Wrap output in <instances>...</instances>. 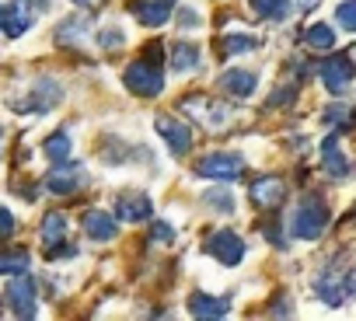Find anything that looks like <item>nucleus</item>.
Returning <instances> with one entry per match:
<instances>
[{
    "mask_svg": "<svg viewBox=\"0 0 356 321\" xmlns=\"http://www.w3.org/2000/svg\"><path fill=\"white\" fill-rule=\"evenodd\" d=\"M29 265H32V258H29V252H22V248H15V252H8L4 258H0V272H4V276L29 272Z\"/></svg>",
    "mask_w": 356,
    "mask_h": 321,
    "instance_id": "obj_21",
    "label": "nucleus"
},
{
    "mask_svg": "<svg viewBox=\"0 0 356 321\" xmlns=\"http://www.w3.org/2000/svg\"><path fill=\"white\" fill-rule=\"evenodd\" d=\"M0 18H4V32L11 39H18L22 32L32 28V15H29V4H22V0H8L4 11H0Z\"/></svg>",
    "mask_w": 356,
    "mask_h": 321,
    "instance_id": "obj_12",
    "label": "nucleus"
},
{
    "mask_svg": "<svg viewBox=\"0 0 356 321\" xmlns=\"http://www.w3.org/2000/svg\"><path fill=\"white\" fill-rule=\"evenodd\" d=\"M46 154H49L53 160H67V154H70V136H67V133H53V136L46 140Z\"/></svg>",
    "mask_w": 356,
    "mask_h": 321,
    "instance_id": "obj_25",
    "label": "nucleus"
},
{
    "mask_svg": "<svg viewBox=\"0 0 356 321\" xmlns=\"http://www.w3.org/2000/svg\"><path fill=\"white\" fill-rule=\"evenodd\" d=\"M178 22H182V28L189 32L193 25H200V15H196L193 8H182V15H178Z\"/></svg>",
    "mask_w": 356,
    "mask_h": 321,
    "instance_id": "obj_32",
    "label": "nucleus"
},
{
    "mask_svg": "<svg viewBox=\"0 0 356 321\" xmlns=\"http://www.w3.org/2000/svg\"><path fill=\"white\" fill-rule=\"evenodd\" d=\"M115 217L122 224H143V220H150V199L143 192H122L115 203Z\"/></svg>",
    "mask_w": 356,
    "mask_h": 321,
    "instance_id": "obj_10",
    "label": "nucleus"
},
{
    "mask_svg": "<svg viewBox=\"0 0 356 321\" xmlns=\"http://www.w3.org/2000/svg\"><path fill=\"white\" fill-rule=\"evenodd\" d=\"M248 196H252V203H255V206H280V203H283V182H280V179H273V175L255 179V182H252V189H248Z\"/></svg>",
    "mask_w": 356,
    "mask_h": 321,
    "instance_id": "obj_13",
    "label": "nucleus"
},
{
    "mask_svg": "<svg viewBox=\"0 0 356 321\" xmlns=\"http://www.w3.org/2000/svg\"><path fill=\"white\" fill-rule=\"evenodd\" d=\"M115 220L119 217H112V213L91 210V213H84V234L95 238V241H112L115 238Z\"/></svg>",
    "mask_w": 356,
    "mask_h": 321,
    "instance_id": "obj_14",
    "label": "nucleus"
},
{
    "mask_svg": "<svg viewBox=\"0 0 356 321\" xmlns=\"http://www.w3.org/2000/svg\"><path fill=\"white\" fill-rule=\"evenodd\" d=\"M196 63H200V49H196L193 42H178V46L171 49V70L186 74V70H193Z\"/></svg>",
    "mask_w": 356,
    "mask_h": 321,
    "instance_id": "obj_19",
    "label": "nucleus"
},
{
    "mask_svg": "<svg viewBox=\"0 0 356 321\" xmlns=\"http://www.w3.org/2000/svg\"><path fill=\"white\" fill-rule=\"evenodd\" d=\"M122 81H126V88L133 91V94H140V98H154V94H161V88H164V74H161V60H136V63H129L126 67V74H122Z\"/></svg>",
    "mask_w": 356,
    "mask_h": 321,
    "instance_id": "obj_2",
    "label": "nucleus"
},
{
    "mask_svg": "<svg viewBox=\"0 0 356 321\" xmlns=\"http://www.w3.org/2000/svg\"><path fill=\"white\" fill-rule=\"evenodd\" d=\"M88 18L84 15H77V18H70V22H63V28H60V42H74V39H81V35H88Z\"/></svg>",
    "mask_w": 356,
    "mask_h": 321,
    "instance_id": "obj_24",
    "label": "nucleus"
},
{
    "mask_svg": "<svg viewBox=\"0 0 356 321\" xmlns=\"http://www.w3.org/2000/svg\"><path fill=\"white\" fill-rule=\"evenodd\" d=\"M325 227H328V206H325L318 196H307V199L297 206L293 220H290L293 238H300V241H318V238L325 234Z\"/></svg>",
    "mask_w": 356,
    "mask_h": 321,
    "instance_id": "obj_1",
    "label": "nucleus"
},
{
    "mask_svg": "<svg viewBox=\"0 0 356 321\" xmlns=\"http://www.w3.org/2000/svg\"><path fill=\"white\" fill-rule=\"evenodd\" d=\"M186 105H193V108H207V101H203V98H200V101H186ZM193 115H196V112H193ZM207 122H210V126H224V122H227V108H224V105H210Z\"/></svg>",
    "mask_w": 356,
    "mask_h": 321,
    "instance_id": "obj_29",
    "label": "nucleus"
},
{
    "mask_svg": "<svg viewBox=\"0 0 356 321\" xmlns=\"http://www.w3.org/2000/svg\"><path fill=\"white\" fill-rule=\"evenodd\" d=\"M22 4H35L39 11H46V8H49V0H22Z\"/></svg>",
    "mask_w": 356,
    "mask_h": 321,
    "instance_id": "obj_35",
    "label": "nucleus"
},
{
    "mask_svg": "<svg viewBox=\"0 0 356 321\" xmlns=\"http://www.w3.org/2000/svg\"><path fill=\"white\" fill-rule=\"evenodd\" d=\"M84 186V168L81 165H63V160H56V168L46 175V189L53 196H70Z\"/></svg>",
    "mask_w": 356,
    "mask_h": 321,
    "instance_id": "obj_6",
    "label": "nucleus"
},
{
    "mask_svg": "<svg viewBox=\"0 0 356 321\" xmlns=\"http://www.w3.org/2000/svg\"><path fill=\"white\" fill-rule=\"evenodd\" d=\"M157 133L164 136V143H168V150H171L175 157H186V154H189V147H193V129H189L186 122H178V119H171V115H161V119H157Z\"/></svg>",
    "mask_w": 356,
    "mask_h": 321,
    "instance_id": "obj_7",
    "label": "nucleus"
},
{
    "mask_svg": "<svg viewBox=\"0 0 356 321\" xmlns=\"http://www.w3.org/2000/svg\"><path fill=\"white\" fill-rule=\"evenodd\" d=\"M220 49L224 53H248V49H255V35H224V42H220Z\"/></svg>",
    "mask_w": 356,
    "mask_h": 321,
    "instance_id": "obj_28",
    "label": "nucleus"
},
{
    "mask_svg": "<svg viewBox=\"0 0 356 321\" xmlns=\"http://www.w3.org/2000/svg\"><path fill=\"white\" fill-rule=\"evenodd\" d=\"M122 42H126V39H122V32H119V28H112V32H102V46H105V49H119Z\"/></svg>",
    "mask_w": 356,
    "mask_h": 321,
    "instance_id": "obj_30",
    "label": "nucleus"
},
{
    "mask_svg": "<svg viewBox=\"0 0 356 321\" xmlns=\"http://www.w3.org/2000/svg\"><path fill=\"white\" fill-rule=\"evenodd\" d=\"M0 220H4V224H0V231H4V234L15 231V217H11V210H4V217H0Z\"/></svg>",
    "mask_w": 356,
    "mask_h": 321,
    "instance_id": "obj_34",
    "label": "nucleus"
},
{
    "mask_svg": "<svg viewBox=\"0 0 356 321\" xmlns=\"http://www.w3.org/2000/svg\"><path fill=\"white\" fill-rule=\"evenodd\" d=\"M60 98H63V88H60L56 81H39V84H32V91H29V98H25V112L46 115Z\"/></svg>",
    "mask_w": 356,
    "mask_h": 321,
    "instance_id": "obj_9",
    "label": "nucleus"
},
{
    "mask_svg": "<svg viewBox=\"0 0 356 321\" xmlns=\"http://www.w3.org/2000/svg\"><path fill=\"white\" fill-rule=\"evenodd\" d=\"M248 4L259 18H269V22H286L290 18V0H248Z\"/></svg>",
    "mask_w": 356,
    "mask_h": 321,
    "instance_id": "obj_18",
    "label": "nucleus"
},
{
    "mask_svg": "<svg viewBox=\"0 0 356 321\" xmlns=\"http://www.w3.org/2000/svg\"><path fill=\"white\" fill-rule=\"evenodd\" d=\"M335 22H339V28L356 32V0H342V4L335 8Z\"/></svg>",
    "mask_w": 356,
    "mask_h": 321,
    "instance_id": "obj_27",
    "label": "nucleus"
},
{
    "mask_svg": "<svg viewBox=\"0 0 356 321\" xmlns=\"http://www.w3.org/2000/svg\"><path fill=\"white\" fill-rule=\"evenodd\" d=\"M203 203H207V206H213V210L234 213V199H231V192H227V189H210V192H203Z\"/></svg>",
    "mask_w": 356,
    "mask_h": 321,
    "instance_id": "obj_26",
    "label": "nucleus"
},
{
    "mask_svg": "<svg viewBox=\"0 0 356 321\" xmlns=\"http://www.w3.org/2000/svg\"><path fill=\"white\" fill-rule=\"evenodd\" d=\"M321 160H325V172H328L332 179H346V175H349V160H346L342 150H339V136H328V140L321 143Z\"/></svg>",
    "mask_w": 356,
    "mask_h": 321,
    "instance_id": "obj_16",
    "label": "nucleus"
},
{
    "mask_svg": "<svg viewBox=\"0 0 356 321\" xmlns=\"http://www.w3.org/2000/svg\"><path fill=\"white\" fill-rule=\"evenodd\" d=\"M171 11H175V0H140V4L133 8L136 22H140V25H147V28L164 25V22L171 18Z\"/></svg>",
    "mask_w": 356,
    "mask_h": 321,
    "instance_id": "obj_11",
    "label": "nucleus"
},
{
    "mask_svg": "<svg viewBox=\"0 0 356 321\" xmlns=\"http://www.w3.org/2000/svg\"><path fill=\"white\" fill-rule=\"evenodd\" d=\"M4 304L15 318H32L35 314V283L29 279V272H18L4 283Z\"/></svg>",
    "mask_w": 356,
    "mask_h": 321,
    "instance_id": "obj_3",
    "label": "nucleus"
},
{
    "mask_svg": "<svg viewBox=\"0 0 356 321\" xmlns=\"http://www.w3.org/2000/svg\"><path fill=\"white\" fill-rule=\"evenodd\" d=\"M220 84H224V91H231L234 98H252L255 94V74L252 70H224L220 74Z\"/></svg>",
    "mask_w": 356,
    "mask_h": 321,
    "instance_id": "obj_15",
    "label": "nucleus"
},
{
    "mask_svg": "<svg viewBox=\"0 0 356 321\" xmlns=\"http://www.w3.org/2000/svg\"><path fill=\"white\" fill-rule=\"evenodd\" d=\"M63 234H67V217L63 213H49L46 224H42V241L49 248H56V241H63Z\"/></svg>",
    "mask_w": 356,
    "mask_h": 321,
    "instance_id": "obj_20",
    "label": "nucleus"
},
{
    "mask_svg": "<svg viewBox=\"0 0 356 321\" xmlns=\"http://www.w3.org/2000/svg\"><path fill=\"white\" fill-rule=\"evenodd\" d=\"M318 74H321V84H325L332 94H342V91L353 84V63H349L346 56H332V60H325Z\"/></svg>",
    "mask_w": 356,
    "mask_h": 321,
    "instance_id": "obj_8",
    "label": "nucleus"
},
{
    "mask_svg": "<svg viewBox=\"0 0 356 321\" xmlns=\"http://www.w3.org/2000/svg\"><path fill=\"white\" fill-rule=\"evenodd\" d=\"M189 311L196 318H224L231 311V304L224 297H210V293H193L189 297Z\"/></svg>",
    "mask_w": 356,
    "mask_h": 321,
    "instance_id": "obj_17",
    "label": "nucleus"
},
{
    "mask_svg": "<svg viewBox=\"0 0 356 321\" xmlns=\"http://www.w3.org/2000/svg\"><path fill=\"white\" fill-rule=\"evenodd\" d=\"M241 168H245V157H238V154H210V157H203L200 165H196V175L234 182L241 175Z\"/></svg>",
    "mask_w": 356,
    "mask_h": 321,
    "instance_id": "obj_4",
    "label": "nucleus"
},
{
    "mask_svg": "<svg viewBox=\"0 0 356 321\" xmlns=\"http://www.w3.org/2000/svg\"><path fill=\"white\" fill-rule=\"evenodd\" d=\"M150 238H154V241H161V245H168V241L175 238V231H171L168 224H154V231H150Z\"/></svg>",
    "mask_w": 356,
    "mask_h": 321,
    "instance_id": "obj_31",
    "label": "nucleus"
},
{
    "mask_svg": "<svg viewBox=\"0 0 356 321\" xmlns=\"http://www.w3.org/2000/svg\"><path fill=\"white\" fill-rule=\"evenodd\" d=\"M207 252L217 258V262H224V265H238L241 258H245V241L234 234V231H213L210 238H207Z\"/></svg>",
    "mask_w": 356,
    "mask_h": 321,
    "instance_id": "obj_5",
    "label": "nucleus"
},
{
    "mask_svg": "<svg viewBox=\"0 0 356 321\" xmlns=\"http://www.w3.org/2000/svg\"><path fill=\"white\" fill-rule=\"evenodd\" d=\"M325 119H328V122H346V108H342V105H332Z\"/></svg>",
    "mask_w": 356,
    "mask_h": 321,
    "instance_id": "obj_33",
    "label": "nucleus"
},
{
    "mask_svg": "<svg viewBox=\"0 0 356 321\" xmlns=\"http://www.w3.org/2000/svg\"><path fill=\"white\" fill-rule=\"evenodd\" d=\"M74 4H81V8H88V4H95V0H74Z\"/></svg>",
    "mask_w": 356,
    "mask_h": 321,
    "instance_id": "obj_37",
    "label": "nucleus"
},
{
    "mask_svg": "<svg viewBox=\"0 0 356 321\" xmlns=\"http://www.w3.org/2000/svg\"><path fill=\"white\" fill-rule=\"evenodd\" d=\"M304 39H307V46H314V49H332V46H335V28H328V25H311V28L304 32Z\"/></svg>",
    "mask_w": 356,
    "mask_h": 321,
    "instance_id": "obj_23",
    "label": "nucleus"
},
{
    "mask_svg": "<svg viewBox=\"0 0 356 321\" xmlns=\"http://www.w3.org/2000/svg\"><path fill=\"white\" fill-rule=\"evenodd\" d=\"M346 283H349V293L356 297V272H353V279H346Z\"/></svg>",
    "mask_w": 356,
    "mask_h": 321,
    "instance_id": "obj_36",
    "label": "nucleus"
},
{
    "mask_svg": "<svg viewBox=\"0 0 356 321\" xmlns=\"http://www.w3.org/2000/svg\"><path fill=\"white\" fill-rule=\"evenodd\" d=\"M314 290H318V297H321L328 307H339V304L346 300V290H342V283H328V276L314 279Z\"/></svg>",
    "mask_w": 356,
    "mask_h": 321,
    "instance_id": "obj_22",
    "label": "nucleus"
}]
</instances>
